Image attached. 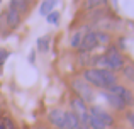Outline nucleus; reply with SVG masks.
Here are the masks:
<instances>
[{
  "mask_svg": "<svg viewBox=\"0 0 134 129\" xmlns=\"http://www.w3.org/2000/svg\"><path fill=\"white\" fill-rule=\"evenodd\" d=\"M95 34H97L98 44H107L109 43V36H107V34H104V32H95Z\"/></svg>",
  "mask_w": 134,
  "mask_h": 129,
  "instance_id": "nucleus-18",
  "label": "nucleus"
},
{
  "mask_svg": "<svg viewBox=\"0 0 134 129\" xmlns=\"http://www.w3.org/2000/svg\"><path fill=\"white\" fill-rule=\"evenodd\" d=\"M105 56H107V60H109V68L110 70H119V68L124 66V58L119 54V51L115 49L114 46L109 48V51H107Z\"/></svg>",
  "mask_w": 134,
  "mask_h": 129,
  "instance_id": "nucleus-5",
  "label": "nucleus"
},
{
  "mask_svg": "<svg viewBox=\"0 0 134 129\" xmlns=\"http://www.w3.org/2000/svg\"><path fill=\"white\" fill-rule=\"evenodd\" d=\"M65 119H66V129H80L82 127L78 117L73 112H65Z\"/></svg>",
  "mask_w": 134,
  "mask_h": 129,
  "instance_id": "nucleus-10",
  "label": "nucleus"
},
{
  "mask_svg": "<svg viewBox=\"0 0 134 129\" xmlns=\"http://www.w3.org/2000/svg\"><path fill=\"white\" fill-rule=\"evenodd\" d=\"M127 117H129V122H131V124H132V127H134V114H129Z\"/></svg>",
  "mask_w": 134,
  "mask_h": 129,
  "instance_id": "nucleus-23",
  "label": "nucleus"
},
{
  "mask_svg": "<svg viewBox=\"0 0 134 129\" xmlns=\"http://www.w3.org/2000/svg\"><path fill=\"white\" fill-rule=\"evenodd\" d=\"M88 112H90L93 117H97V119L100 121V122L104 124V126H112V122H114V119H112L110 114L105 112L104 109H100V107H97V105H92Z\"/></svg>",
  "mask_w": 134,
  "mask_h": 129,
  "instance_id": "nucleus-6",
  "label": "nucleus"
},
{
  "mask_svg": "<svg viewBox=\"0 0 134 129\" xmlns=\"http://www.w3.org/2000/svg\"><path fill=\"white\" fill-rule=\"evenodd\" d=\"M3 129H17L15 127V124L12 122V119H10V117H5V121H3Z\"/></svg>",
  "mask_w": 134,
  "mask_h": 129,
  "instance_id": "nucleus-19",
  "label": "nucleus"
},
{
  "mask_svg": "<svg viewBox=\"0 0 134 129\" xmlns=\"http://www.w3.org/2000/svg\"><path fill=\"white\" fill-rule=\"evenodd\" d=\"M98 46V41H97V34L95 32H88L83 36V43H82V49L83 51H92Z\"/></svg>",
  "mask_w": 134,
  "mask_h": 129,
  "instance_id": "nucleus-8",
  "label": "nucleus"
},
{
  "mask_svg": "<svg viewBox=\"0 0 134 129\" xmlns=\"http://www.w3.org/2000/svg\"><path fill=\"white\" fill-rule=\"evenodd\" d=\"M124 76L127 80H131V82H134V65H129L124 68Z\"/></svg>",
  "mask_w": 134,
  "mask_h": 129,
  "instance_id": "nucleus-15",
  "label": "nucleus"
},
{
  "mask_svg": "<svg viewBox=\"0 0 134 129\" xmlns=\"http://www.w3.org/2000/svg\"><path fill=\"white\" fill-rule=\"evenodd\" d=\"M48 22H49V24H54V26H56V24L59 22V14H58V12H51V14L48 15Z\"/></svg>",
  "mask_w": 134,
  "mask_h": 129,
  "instance_id": "nucleus-17",
  "label": "nucleus"
},
{
  "mask_svg": "<svg viewBox=\"0 0 134 129\" xmlns=\"http://www.w3.org/2000/svg\"><path fill=\"white\" fill-rule=\"evenodd\" d=\"M107 90H109V93H112V95L121 97L126 107H127V105H134V97H132V93L129 92L127 88H124L122 85H112V87H109Z\"/></svg>",
  "mask_w": 134,
  "mask_h": 129,
  "instance_id": "nucleus-3",
  "label": "nucleus"
},
{
  "mask_svg": "<svg viewBox=\"0 0 134 129\" xmlns=\"http://www.w3.org/2000/svg\"><path fill=\"white\" fill-rule=\"evenodd\" d=\"M37 49H39V51H48L49 49V46H48V37L37 39Z\"/></svg>",
  "mask_w": 134,
  "mask_h": 129,
  "instance_id": "nucleus-16",
  "label": "nucleus"
},
{
  "mask_svg": "<svg viewBox=\"0 0 134 129\" xmlns=\"http://www.w3.org/2000/svg\"><path fill=\"white\" fill-rule=\"evenodd\" d=\"M56 5V2L54 0H44V2H41V7H39V12L43 14V15L48 17L49 14L53 12V7Z\"/></svg>",
  "mask_w": 134,
  "mask_h": 129,
  "instance_id": "nucleus-12",
  "label": "nucleus"
},
{
  "mask_svg": "<svg viewBox=\"0 0 134 129\" xmlns=\"http://www.w3.org/2000/svg\"><path fill=\"white\" fill-rule=\"evenodd\" d=\"M27 5H29V3L22 2V0H12V2H10V9H14L15 12H22V10H26Z\"/></svg>",
  "mask_w": 134,
  "mask_h": 129,
  "instance_id": "nucleus-13",
  "label": "nucleus"
},
{
  "mask_svg": "<svg viewBox=\"0 0 134 129\" xmlns=\"http://www.w3.org/2000/svg\"><path fill=\"white\" fill-rule=\"evenodd\" d=\"M73 88H75V92L78 93L80 97H82V100H87V102H92V99H93V93H92V90L88 88V85H87L83 80H73Z\"/></svg>",
  "mask_w": 134,
  "mask_h": 129,
  "instance_id": "nucleus-4",
  "label": "nucleus"
},
{
  "mask_svg": "<svg viewBox=\"0 0 134 129\" xmlns=\"http://www.w3.org/2000/svg\"><path fill=\"white\" fill-rule=\"evenodd\" d=\"M82 43H83V32L73 34V37H71V46L73 48H82Z\"/></svg>",
  "mask_w": 134,
  "mask_h": 129,
  "instance_id": "nucleus-14",
  "label": "nucleus"
},
{
  "mask_svg": "<svg viewBox=\"0 0 134 129\" xmlns=\"http://www.w3.org/2000/svg\"><path fill=\"white\" fill-rule=\"evenodd\" d=\"M102 5V2H98V0H92V2H87V7H98Z\"/></svg>",
  "mask_w": 134,
  "mask_h": 129,
  "instance_id": "nucleus-22",
  "label": "nucleus"
},
{
  "mask_svg": "<svg viewBox=\"0 0 134 129\" xmlns=\"http://www.w3.org/2000/svg\"><path fill=\"white\" fill-rule=\"evenodd\" d=\"M7 56H9V53H7L5 49H0V68H2V65H3V61L7 60Z\"/></svg>",
  "mask_w": 134,
  "mask_h": 129,
  "instance_id": "nucleus-21",
  "label": "nucleus"
},
{
  "mask_svg": "<svg viewBox=\"0 0 134 129\" xmlns=\"http://www.w3.org/2000/svg\"><path fill=\"white\" fill-rule=\"evenodd\" d=\"M80 129H90V127H88V126H82Z\"/></svg>",
  "mask_w": 134,
  "mask_h": 129,
  "instance_id": "nucleus-24",
  "label": "nucleus"
},
{
  "mask_svg": "<svg viewBox=\"0 0 134 129\" xmlns=\"http://www.w3.org/2000/svg\"><path fill=\"white\" fill-rule=\"evenodd\" d=\"M49 121L59 129H66V119H65V112L61 109H53L49 112Z\"/></svg>",
  "mask_w": 134,
  "mask_h": 129,
  "instance_id": "nucleus-7",
  "label": "nucleus"
},
{
  "mask_svg": "<svg viewBox=\"0 0 134 129\" xmlns=\"http://www.w3.org/2000/svg\"><path fill=\"white\" fill-rule=\"evenodd\" d=\"M71 105H73V114L78 117L80 124H82V126H88L90 112L87 110V107H85V104H83V100H82V99H73Z\"/></svg>",
  "mask_w": 134,
  "mask_h": 129,
  "instance_id": "nucleus-2",
  "label": "nucleus"
},
{
  "mask_svg": "<svg viewBox=\"0 0 134 129\" xmlns=\"http://www.w3.org/2000/svg\"><path fill=\"white\" fill-rule=\"evenodd\" d=\"M104 95L107 97V99H109V102H110V105H112V107H115V109L122 110V109L126 107L121 97H117V95H112V93H104Z\"/></svg>",
  "mask_w": 134,
  "mask_h": 129,
  "instance_id": "nucleus-11",
  "label": "nucleus"
},
{
  "mask_svg": "<svg viewBox=\"0 0 134 129\" xmlns=\"http://www.w3.org/2000/svg\"><path fill=\"white\" fill-rule=\"evenodd\" d=\"M5 17H7V24H9L10 27H17V26H19V22H20V14L15 12L14 9H10V7H9Z\"/></svg>",
  "mask_w": 134,
  "mask_h": 129,
  "instance_id": "nucleus-9",
  "label": "nucleus"
},
{
  "mask_svg": "<svg viewBox=\"0 0 134 129\" xmlns=\"http://www.w3.org/2000/svg\"><path fill=\"white\" fill-rule=\"evenodd\" d=\"M97 61H98V63H100L102 66L109 68V60H107V56H105V54H104V56H98V58H97ZM109 71H110V68H109Z\"/></svg>",
  "mask_w": 134,
  "mask_h": 129,
  "instance_id": "nucleus-20",
  "label": "nucleus"
},
{
  "mask_svg": "<svg viewBox=\"0 0 134 129\" xmlns=\"http://www.w3.org/2000/svg\"><path fill=\"white\" fill-rule=\"evenodd\" d=\"M83 76H85V80L88 83L95 87H100V88H105L107 90L109 87L115 85V75L112 71H109V70H104V68H88L85 70V73H83Z\"/></svg>",
  "mask_w": 134,
  "mask_h": 129,
  "instance_id": "nucleus-1",
  "label": "nucleus"
}]
</instances>
